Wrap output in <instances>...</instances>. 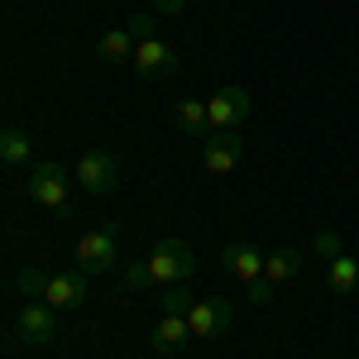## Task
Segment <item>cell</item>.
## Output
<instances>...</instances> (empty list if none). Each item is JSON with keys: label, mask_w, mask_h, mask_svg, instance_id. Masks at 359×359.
<instances>
[{"label": "cell", "mask_w": 359, "mask_h": 359, "mask_svg": "<svg viewBox=\"0 0 359 359\" xmlns=\"http://www.w3.org/2000/svg\"><path fill=\"white\" fill-rule=\"evenodd\" d=\"M15 335H20L25 345H48L57 335V311L48 302H25L20 316H15Z\"/></svg>", "instance_id": "8"}, {"label": "cell", "mask_w": 359, "mask_h": 359, "mask_svg": "<svg viewBox=\"0 0 359 359\" xmlns=\"http://www.w3.org/2000/svg\"><path fill=\"white\" fill-rule=\"evenodd\" d=\"M206 111H211V130H235V125H245V120H249L254 101H249L245 86H221V91L206 101Z\"/></svg>", "instance_id": "7"}, {"label": "cell", "mask_w": 359, "mask_h": 359, "mask_svg": "<svg viewBox=\"0 0 359 359\" xmlns=\"http://www.w3.org/2000/svg\"><path fill=\"white\" fill-rule=\"evenodd\" d=\"M177 67H182V62H177V48H172V43H163V39H139V48H135V72L139 77L163 82Z\"/></svg>", "instance_id": "6"}, {"label": "cell", "mask_w": 359, "mask_h": 359, "mask_svg": "<svg viewBox=\"0 0 359 359\" xmlns=\"http://www.w3.org/2000/svg\"><path fill=\"white\" fill-rule=\"evenodd\" d=\"M125 29H130L135 39H154V34H149V29H154V15H130V20H125Z\"/></svg>", "instance_id": "21"}, {"label": "cell", "mask_w": 359, "mask_h": 359, "mask_svg": "<svg viewBox=\"0 0 359 359\" xmlns=\"http://www.w3.org/2000/svg\"><path fill=\"white\" fill-rule=\"evenodd\" d=\"M221 269L230 278H240V283H254V278H264V254L249 245H225L221 249Z\"/></svg>", "instance_id": "11"}, {"label": "cell", "mask_w": 359, "mask_h": 359, "mask_svg": "<svg viewBox=\"0 0 359 359\" xmlns=\"http://www.w3.org/2000/svg\"><path fill=\"white\" fill-rule=\"evenodd\" d=\"M326 283H331L335 297H345V292H359V259H345V254H335L331 269H326Z\"/></svg>", "instance_id": "15"}, {"label": "cell", "mask_w": 359, "mask_h": 359, "mask_svg": "<svg viewBox=\"0 0 359 359\" xmlns=\"http://www.w3.org/2000/svg\"><path fill=\"white\" fill-rule=\"evenodd\" d=\"M187 340H196L187 316H158V326H154V350L158 355H177Z\"/></svg>", "instance_id": "12"}, {"label": "cell", "mask_w": 359, "mask_h": 359, "mask_svg": "<svg viewBox=\"0 0 359 359\" xmlns=\"http://www.w3.org/2000/svg\"><path fill=\"white\" fill-rule=\"evenodd\" d=\"M77 269L82 273H111L115 269V225L86 230L82 240H77Z\"/></svg>", "instance_id": "5"}, {"label": "cell", "mask_w": 359, "mask_h": 359, "mask_svg": "<svg viewBox=\"0 0 359 359\" xmlns=\"http://www.w3.org/2000/svg\"><path fill=\"white\" fill-rule=\"evenodd\" d=\"M29 154H34V139H29L25 130L10 125V130L0 135V158H5L10 168H20V163H29Z\"/></svg>", "instance_id": "18"}, {"label": "cell", "mask_w": 359, "mask_h": 359, "mask_svg": "<svg viewBox=\"0 0 359 359\" xmlns=\"http://www.w3.org/2000/svg\"><path fill=\"white\" fill-rule=\"evenodd\" d=\"M48 278H53V273H43L39 264H29V269H20V292H25L29 302L43 297V292H48Z\"/></svg>", "instance_id": "19"}, {"label": "cell", "mask_w": 359, "mask_h": 359, "mask_svg": "<svg viewBox=\"0 0 359 359\" xmlns=\"http://www.w3.org/2000/svg\"><path fill=\"white\" fill-rule=\"evenodd\" d=\"M172 125H177V130H187V135H211V111H206V101L182 96V101L172 106Z\"/></svg>", "instance_id": "13"}, {"label": "cell", "mask_w": 359, "mask_h": 359, "mask_svg": "<svg viewBox=\"0 0 359 359\" xmlns=\"http://www.w3.org/2000/svg\"><path fill=\"white\" fill-rule=\"evenodd\" d=\"M273 287H278V283H269V278H254V283H245V297L254 306H269V302H273Z\"/></svg>", "instance_id": "20"}, {"label": "cell", "mask_w": 359, "mask_h": 359, "mask_svg": "<svg viewBox=\"0 0 359 359\" xmlns=\"http://www.w3.org/2000/svg\"><path fill=\"white\" fill-rule=\"evenodd\" d=\"M316 245H321V254H331V259L340 254V240L335 235H316Z\"/></svg>", "instance_id": "22"}, {"label": "cell", "mask_w": 359, "mask_h": 359, "mask_svg": "<svg viewBox=\"0 0 359 359\" xmlns=\"http://www.w3.org/2000/svg\"><path fill=\"white\" fill-rule=\"evenodd\" d=\"M240 163H245V139L235 135V130H211L206 144H201V168L211 177H230Z\"/></svg>", "instance_id": "3"}, {"label": "cell", "mask_w": 359, "mask_h": 359, "mask_svg": "<svg viewBox=\"0 0 359 359\" xmlns=\"http://www.w3.org/2000/svg\"><path fill=\"white\" fill-rule=\"evenodd\" d=\"M77 182H82L91 196H111L115 182H120V163H115L106 149H91L77 158Z\"/></svg>", "instance_id": "4"}, {"label": "cell", "mask_w": 359, "mask_h": 359, "mask_svg": "<svg viewBox=\"0 0 359 359\" xmlns=\"http://www.w3.org/2000/svg\"><path fill=\"white\" fill-rule=\"evenodd\" d=\"M154 302H158V316H187V311L196 306V297L187 292V283H168Z\"/></svg>", "instance_id": "17"}, {"label": "cell", "mask_w": 359, "mask_h": 359, "mask_svg": "<svg viewBox=\"0 0 359 359\" xmlns=\"http://www.w3.org/2000/svg\"><path fill=\"white\" fill-rule=\"evenodd\" d=\"M158 10H182V0H158Z\"/></svg>", "instance_id": "23"}, {"label": "cell", "mask_w": 359, "mask_h": 359, "mask_svg": "<svg viewBox=\"0 0 359 359\" xmlns=\"http://www.w3.org/2000/svg\"><path fill=\"white\" fill-rule=\"evenodd\" d=\"M196 269L192 245L187 240H158L149 259H139L125 269V287H168V283H187Z\"/></svg>", "instance_id": "1"}, {"label": "cell", "mask_w": 359, "mask_h": 359, "mask_svg": "<svg viewBox=\"0 0 359 359\" xmlns=\"http://www.w3.org/2000/svg\"><path fill=\"white\" fill-rule=\"evenodd\" d=\"M135 34L130 29H106L101 34V43H96V53L106 57V62H135Z\"/></svg>", "instance_id": "14"}, {"label": "cell", "mask_w": 359, "mask_h": 359, "mask_svg": "<svg viewBox=\"0 0 359 359\" xmlns=\"http://www.w3.org/2000/svg\"><path fill=\"white\" fill-rule=\"evenodd\" d=\"M29 196L39 201V206H48V211H67L72 216V196H67V172L57 163H34L29 168Z\"/></svg>", "instance_id": "2"}, {"label": "cell", "mask_w": 359, "mask_h": 359, "mask_svg": "<svg viewBox=\"0 0 359 359\" xmlns=\"http://www.w3.org/2000/svg\"><path fill=\"white\" fill-rule=\"evenodd\" d=\"M187 326H192L196 340H221L230 331V302L225 297H201V302L187 311Z\"/></svg>", "instance_id": "9"}, {"label": "cell", "mask_w": 359, "mask_h": 359, "mask_svg": "<svg viewBox=\"0 0 359 359\" xmlns=\"http://www.w3.org/2000/svg\"><path fill=\"white\" fill-rule=\"evenodd\" d=\"M86 278L91 273H53L48 278V292H43V302L53 306V311H77V306L86 302Z\"/></svg>", "instance_id": "10"}, {"label": "cell", "mask_w": 359, "mask_h": 359, "mask_svg": "<svg viewBox=\"0 0 359 359\" xmlns=\"http://www.w3.org/2000/svg\"><path fill=\"white\" fill-rule=\"evenodd\" d=\"M297 269H302V254H297L292 245L273 249V254L264 259V278H269V283H283V278H292Z\"/></svg>", "instance_id": "16"}]
</instances>
